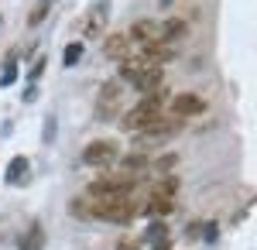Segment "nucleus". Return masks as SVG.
<instances>
[{"mask_svg":"<svg viewBox=\"0 0 257 250\" xmlns=\"http://www.w3.org/2000/svg\"><path fill=\"white\" fill-rule=\"evenodd\" d=\"M120 79L123 82H131L134 89L141 93H151V89H158L161 82H165V69H161L158 62H151V58H123V65H120Z\"/></svg>","mask_w":257,"mask_h":250,"instance_id":"f257e3e1","label":"nucleus"},{"mask_svg":"<svg viewBox=\"0 0 257 250\" xmlns=\"http://www.w3.org/2000/svg\"><path fill=\"white\" fill-rule=\"evenodd\" d=\"M14 79H18V65H14V55H11V58H7V65H4L0 86H14Z\"/></svg>","mask_w":257,"mask_h":250,"instance_id":"f3484780","label":"nucleus"},{"mask_svg":"<svg viewBox=\"0 0 257 250\" xmlns=\"http://www.w3.org/2000/svg\"><path fill=\"white\" fill-rule=\"evenodd\" d=\"M199 230H202V226H199V223H192V226L185 230V236H189V240H196V236H199Z\"/></svg>","mask_w":257,"mask_h":250,"instance_id":"4be33fe9","label":"nucleus"},{"mask_svg":"<svg viewBox=\"0 0 257 250\" xmlns=\"http://www.w3.org/2000/svg\"><path fill=\"white\" fill-rule=\"evenodd\" d=\"M113 158H117V144H113V141H93V144L82 151V161H86V165H93V168L110 165Z\"/></svg>","mask_w":257,"mask_h":250,"instance_id":"423d86ee","label":"nucleus"},{"mask_svg":"<svg viewBox=\"0 0 257 250\" xmlns=\"http://www.w3.org/2000/svg\"><path fill=\"white\" fill-rule=\"evenodd\" d=\"M165 223H151V226H148V233H144V236H148V240H151V243H158V240H165Z\"/></svg>","mask_w":257,"mask_h":250,"instance_id":"a211bd4d","label":"nucleus"},{"mask_svg":"<svg viewBox=\"0 0 257 250\" xmlns=\"http://www.w3.org/2000/svg\"><path fill=\"white\" fill-rule=\"evenodd\" d=\"M21 250H45V226L41 223L28 226V233L21 236Z\"/></svg>","mask_w":257,"mask_h":250,"instance_id":"ddd939ff","label":"nucleus"},{"mask_svg":"<svg viewBox=\"0 0 257 250\" xmlns=\"http://www.w3.org/2000/svg\"><path fill=\"white\" fill-rule=\"evenodd\" d=\"M127 52H131V38H127V35H110V38L103 41V55L127 58Z\"/></svg>","mask_w":257,"mask_h":250,"instance_id":"f8f14e48","label":"nucleus"},{"mask_svg":"<svg viewBox=\"0 0 257 250\" xmlns=\"http://www.w3.org/2000/svg\"><path fill=\"white\" fill-rule=\"evenodd\" d=\"M106 18H110V4H106V0L93 4V7L86 11L82 24H79L82 38H99V35H103V24H106Z\"/></svg>","mask_w":257,"mask_h":250,"instance_id":"39448f33","label":"nucleus"},{"mask_svg":"<svg viewBox=\"0 0 257 250\" xmlns=\"http://www.w3.org/2000/svg\"><path fill=\"white\" fill-rule=\"evenodd\" d=\"M172 110H175V116H196L206 110V99L196 96V93H182V96H175Z\"/></svg>","mask_w":257,"mask_h":250,"instance_id":"6e6552de","label":"nucleus"},{"mask_svg":"<svg viewBox=\"0 0 257 250\" xmlns=\"http://www.w3.org/2000/svg\"><path fill=\"white\" fill-rule=\"evenodd\" d=\"M117 103H120V82H106V86L99 89V106H96V113H99V116H110L113 110H117Z\"/></svg>","mask_w":257,"mask_h":250,"instance_id":"1a4fd4ad","label":"nucleus"},{"mask_svg":"<svg viewBox=\"0 0 257 250\" xmlns=\"http://www.w3.org/2000/svg\"><path fill=\"white\" fill-rule=\"evenodd\" d=\"M86 212L106 223H131L138 209L127 195H93V202H86Z\"/></svg>","mask_w":257,"mask_h":250,"instance_id":"f03ea898","label":"nucleus"},{"mask_svg":"<svg viewBox=\"0 0 257 250\" xmlns=\"http://www.w3.org/2000/svg\"><path fill=\"white\" fill-rule=\"evenodd\" d=\"M185 35H189V24H185V21H178V18L161 21V41H165V45H175V41H182Z\"/></svg>","mask_w":257,"mask_h":250,"instance_id":"9d476101","label":"nucleus"},{"mask_svg":"<svg viewBox=\"0 0 257 250\" xmlns=\"http://www.w3.org/2000/svg\"><path fill=\"white\" fill-rule=\"evenodd\" d=\"M79 58H82V41H72V45L62 52V62H65V65H76Z\"/></svg>","mask_w":257,"mask_h":250,"instance_id":"dca6fc26","label":"nucleus"},{"mask_svg":"<svg viewBox=\"0 0 257 250\" xmlns=\"http://www.w3.org/2000/svg\"><path fill=\"white\" fill-rule=\"evenodd\" d=\"M28 175H31V165H28V158H11V165H7V182L11 185H24L28 182Z\"/></svg>","mask_w":257,"mask_h":250,"instance_id":"9b49d317","label":"nucleus"},{"mask_svg":"<svg viewBox=\"0 0 257 250\" xmlns=\"http://www.w3.org/2000/svg\"><path fill=\"white\" fill-rule=\"evenodd\" d=\"M202 236H206V240H209V243H213V240H216V223H209V226H202Z\"/></svg>","mask_w":257,"mask_h":250,"instance_id":"412c9836","label":"nucleus"},{"mask_svg":"<svg viewBox=\"0 0 257 250\" xmlns=\"http://www.w3.org/2000/svg\"><path fill=\"white\" fill-rule=\"evenodd\" d=\"M161 106H165V86L151 89V93L141 99V103L134 106V110H131V113L123 116V123H120V127H123L127 134H138V131H144V127H148L155 116H161Z\"/></svg>","mask_w":257,"mask_h":250,"instance_id":"7ed1b4c3","label":"nucleus"},{"mask_svg":"<svg viewBox=\"0 0 257 250\" xmlns=\"http://www.w3.org/2000/svg\"><path fill=\"white\" fill-rule=\"evenodd\" d=\"M127 38L141 41V45H158L161 41V21H138Z\"/></svg>","mask_w":257,"mask_h":250,"instance_id":"0eeeda50","label":"nucleus"},{"mask_svg":"<svg viewBox=\"0 0 257 250\" xmlns=\"http://www.w3.org/2000/svg\"><path fill=\"white\" fill-rule=\"evenodd\" d=\"M144 165H148L144 154H127V158H123V168H131V172H134V168H144Z\"/></svg>","mask_w":257,"mask_h":250,"instance_id":"6ab92c4d","label":"nucleus"},{"mask_svg":"<svg viewBox=\"0 0 257 250\" xmlns=\"http://www.w3.org/2000/svg\"><path fill=\"white\" fill-rule=\"evenodd\" d=\"M175 209V199H165V195H151L148 202H144V216H168V212Z\"/></svg>","mask_w":257,"mask_h":250,"instance_id":"4468645a","label":"nucleus"},{"mask_svg":"<svg viewBox=\"0 0 257 250\" xmlns=\"http://www.w3.org/2000/svg\"><path fill=\"white\" fill-rule=\"evenodd\" d=\"M41 69H45V62H35V69H31L28 76H31V79H38V76H41Z\"/></svg>","mask_w":257,"mask_h":250,"instance_id":"5701e85b","label":"nucleus"},{"mask_svg":"<svg viewBox=\"0 0 257 250\" xmlns=\"http://www.w3.org/2000/svg\"><path fill=\"white\" fill-rule=\"evenodd\" d=\"M48 4H55V0H48Z\"/></svg>","mask_w":257,"mask_h":250,"instance_id":"b1692460","label":"nucleus"},{"mask_svg":"<svg viewBox=\"0 0 257 250\" xmlns=\"http://www.w3.org/2000/svg\"><path fill=\"white\" fill-rule=\"evenodd\" d=\"M175 192H178V178H175V175L158 178V182H155V189H151V195H165V199H175Z\"/></svg>","mask_w":257,"mask_h":250,"instance_id":"2eb2a0df","label":"nucleus"},{"mask_svg":"<svg viewBox=\"0 0 257 250\" xmlns=\"http://www.w3.org/2000/svg\"><path fill=\"white\" fill-rule=\"evenodd\" d=\"M48 7H52V4H48V0H41L38 7L31 11V24H41V21H45V14H48Z\"/></svg>","mask_w":257,"mask_h":250,"instance_id":"aec40b11","label":"nucleus"},{"mask_svg":"<svg viewBox=\"0 0 257 250\" xmlns=\"http://www.w3.org/2000/svg\"><path fill=\"white\" fill-rule=\"evenodd\" d=\"M138 185V178H127V175H110V178H96L89 185V195H131Z\"/></svg>","mask_w":257,"mask_h":250,"instance_id":"20e7f679","label":"nucleus"}]
</instances>
